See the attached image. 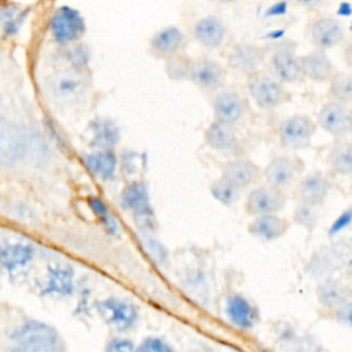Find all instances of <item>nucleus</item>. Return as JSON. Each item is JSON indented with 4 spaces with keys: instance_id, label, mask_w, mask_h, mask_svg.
I'll use <instances>...</instances> for the list:
<instances>
[{
    "instance_id": "nucleus-1",
    "label": "nucleus",
    "mask_w": 352,
    "mask_h": 352,
    "mask_svg": "<svg viewBox=\"0 0 352 352\" xmlns=\"http://www.w3.org/2000/svg\"><path fill=\"white\" fill-rule=\"evenodd\" d=\"M14 348L25 352H54L60 348L58 331L40 320L28 319L18 324L10 334Z\"/></svg>"
},
{
    "instance_id": "nucleus-2",
    "label": "nucleus",
    "mask_w": 352,
    "mask_h": 352,
    "mask_svg": "<svg viewBox=\"0 0 352 352\" xmlns=\"http://www.w3.org/2000/svg\"><path fill=\"white\" fill-rule=\"evenodd\" d=\"M248 77L249 94L258 107L274 109L290 100V92L285 88L283 82L274 76L257 72Z\"/></svg>"
},
{
    "instance_id": "nucleus-3",
    "label": "nucleus",
    "mask_w": 352,
    "mask_h": 352,
    "mask_svg": "<svg viewBox=\"0 0 352 352\" xmlns=\"http://www.w3.org/2000/svg\"><path fill=\"white\" fill-rule=\"evenodd\" d=\"M50 33L58 44H73L85 33L84 16L70 6H60L50 19Z\"/></svg>"
},
{
    "instance_id": "nucleus-4",
    "label": "nucleus",
    "mask_w": 352,
    "mask_h": 352,
    "mask_svg": "<svg viewBox=\"0 0 352 352\" xmlns=\"http://www.w3.org/2000/svg\"><path fill=\"white\" fill-rule=\"evenodd\" d=\"M318 124L307 114H294L279 125V144L286 150H300L311 144Z\"/></svg>"
},
{
    "instance_id": "nucleus-5",
    "label": "nucleus",
    "mask_w": 352,
    "mask_h": 352,
    "mask_svg": "<svg viewBox=\"0 0 352 352\" xmlns=\"http://www.w3.org/2000/svg\"><path fill=\"white\" fill-rule=\"evenodd\" d=\"M28 151L25 131L15 122L0 117V166L19 162Z\"/></svg>"
},
{
    "instance_id": "nucleus-6",
    "label": "nucleus",
    "mask_w": 352,
    "mask_h": 352,
    "mask_svg": "<svg viewBox=\"0 0 352 352\" xmlns=\"http://www.w3.org/2000/svg\"><path fill=\"white\" fill-rule=\"evenodd\" d=\"M318 124L327 133L342 138L352 132V106L351 102L329 100L318 113Z\"/></svg>"
},
{
    "instance_id": "nucleus-7",
    "label": "nucleus",
    "mask_w": 352,
    "mask_h": 352,
    "mask_svg": "<svg viewBox=\"0 0 352 352\" xmlns=\"http://www.w3.org/2000/svg\"><path fill=\"white\" fill-rule=\"evenodd\" d=\"M103 318L120 331L131 330L139 320L138 307L129 300L120 297H109L96 304Z\"/></svg>"
},
{
    "instance_id": "nucleus-8",
    "label": "nucleus",
    "mask_w": 352,
    "mask_h": 352,
    "mask_svg": "<svg viewBox=\"0 0 352 352\" xmlns=\"http://www.w3.org/2000/svg\"><path fill=\"white\" fill-rule=\"evenodd\" d=\"M287 197L285 190L276 188L274 186H261L253 188L245 201V210L250 216L272 214L278 213L286 205Z\"/></svg>"
},
{
    "instance_id": "nucleus-9",
    "label": "nucleus",
    "mask_w": 352,
    "mask_h": 352,
    "mask_svg": "<svg viewBox=\"0 0 352 352\" xmlns=\"http://www.w3.org/2000/svg\"><path fill=\"white\" fill-rule=\"evenodd\" d=\"M270 70L275 78L285 82H296L301 76L300 56L287 45H280L271 52Z\"/></svg>"
},
{
    "instance_id": "nucleus-10",
    "label": "nucleus",
    "mask_w": 352,
    "mask_h": 352,
    "mask_svg": "<svg viewBox=\"0 0 352 352\" xmlns=\"http://www.w3.org/2000/svg\"><path fill=\"white\" fill-rule=\"evenodd\" d=\"M265 59V51L253 44H235L228 52V65L246 76L260 72V66Z\"/></svg>"
},
{
    "instance_id": "nucleus-11",
    "label": "nucleus",
    "mask_w": 352,
    "mask_h": 352,
    "mask_svg": "<svg viewBox=\"0 0 352 352\" xmlns=\"http://www.w3.org/2000/svg\"><path fill=\"white\" fill-rule=\"evenodd\" d=\"M188 78L201 89L214 91L224 84L226 72L220 63L208 58H201L191 62Z\"/></svg>"
},
{
    "instance_id": "nucleus-12",
    "label": "nucleus",
    "mask_w": 352,
    "mask_h": 352,
    "mask_svg": "<svg viewBox=\"0 0 352 352\" xmlns=\"http://www.w3.org/2000/svg\"><path fill=\"white\" fill-rule=\"evenodd\" d=\"M43 296L67 297L74 292V271L65 264H54L47 270V276L41 285Z\"/></svg>"
},
{
    "instance_id": "nucleus-13",
    "label": "nucleus",
    "mask_w": 352,
    "mask_h": 352,
    "mask_svg": "<svg viewBox=\"0 0 352 352\" xmlns=\"http://www.w3.org/2000/svg\"><path fill=\"white\" fill-rule=\"evenodd\" d=\"M186 45V36L177 26H165L157 30L150 40V51L155 56L172 58Z\"/></svg>"
},
{
    "instance_id": "nucleus-14",
    "label": "nucleus",
    "mask_w": 352,
    "mask_h": 352,
    "mask_svg": "<svg viewBox=\"0 0 352 352\" xmlns=\"http://www.w3.org/2000/svg\"><path fill=\"white\" fill-rule=\"evenodd\" d=\"M330 182L322 172H311L304 176L296 190V195L300 202L319 206L324 202L330 191Z\"/></svg>"
},
{
    "instance_id": "nucleus-15",
    "label": "nucleus",
    "mask_w": 352,
    "mask_h": 352,
    "mask_svg": "<svg viewBox=\"0 0 352 352\" xmlns=\"http://www.w3.org/2000/svg\"><path fill=\"white\" fill-rule=\"evenodd\" d=\"M300 62H301L302 76L308 77L312 81H318V82L330 81V78L337 72L333 62L324 52V50L316 48L315 51H311L300 56Z\"/></svg>"
},
{
    "instance_id": "nucleus-16",
    "label": "nucleus",
    "mask_w": 352,
    "mask_h": 352,
    "mask_svg": "<svg viewBox=\"0 0 352 352\" xmlns=\"http://www.w3.org/2000/svg\"><path fill=\"white\" fill-rule=\"evenodd\" d=\"M297 173L298 169L296 160L286 155L275 157L268 162L264 169V177L267 180V184L280 190H286L287 187H290Z\"/></svg>"
},
{
    "instance_id": "nucleus-17",
    "label": "nucleus",
    "mask_w": 352,
    "mask_h": 352,
    "mask_svg": "<svg viewBox=\"0 0 352 352\" xmlns=\"http://www.w3.org/2000/svg\"><path fill=\"white\" fill-rule=\"evenodd\" d=\"M226 33L223 21L214 15L202 16L192 26L194 38L206 48H219L226 38Z\"/></svg>"
},
{
    "instance_id": "nucleus-18",
    "label": "nucleus",
    "mask_w": 352,
    "mask_h": 352,
    "mask_svg": "<svg viewBox=\"0 0 352 352\" xmlns=\"http://www.w3.org/2000/svg\"><path fill=\"white\" fill-rule=\"evenodd\" d=\"M261 169L252 161L238 158L226 162L221 168V177L239 187L241 190L260 179Z\"/></svg>"
},
{
    "instance_id": "nucleus-19",
    "label": "nucleus",
    "mask_w": 352,
    "mask_h": 352,
    "mask_svg": "<svg viewBox=\"0 0 352 352\" xmlns=\"http://www.w3.org/2000/svg\"><path fill=\"white\" fill-rule=\"evenodd\" d=\"M311 40L319 50H329L344 40V29L337 19L319 18L311 25Z\"/></svg>"
},
{
    "instance_id": "nucleus-20",
    "label": "nucleus",
    "mask_w": 352,
    "mask_h": 352,
    "mask_svg": "<svg viewBox=\"0 0 352 352\" xmlns=\"http://www.w3.org/2000/svg\"><path fill=\"white\" fill-rule=\"evenodd\" d=\"M34 257V248L29 242H11L0 248V268L12 272L25 268Z\"/></svg>"
},
{
    "instance_id": "nucleus-21",
    "label": "nucleus",
    "mask_w": 352,
    "mask_h": 352,
    "mask_svg": "<svg viewBox=\"0 0 352 352\" xmlns=\"http://www.w3.org/2000/svg\"><path fill=\"white\" fill-rule=\"evenodd\" d=\"M213 110L216 120L228 125H234L243 117L245 104L236 92L221 91L213 100Z\"/></svg>"
},
{
    "instance_id": "nucleus-22",
    "label": "nucleus",
    "mask_w": 352,
    "mask_h": 352,
    "mask_svg": "<svg viewBox=\"0 0 352 352\" xmlns=\"http://www.w3.org/2000/svg\"><path fill=\"white\" fill-rule=\"evenodd\" d=\"M289 226V221L276 216V213L261 214L254 216V220L248 226V231L263 241H275L287 232Z\"/></svg>"
},
{
    "instance_id": "nucleus-23",
    "label": "nucleus",
    "mask_w": 352,
    "mask_h": 352,
    "mask_svg": "<svg viewBox=\"0 0 352 352\" xmlns=\"http://www.w3.org/2000/svg\"><path fill=\"white\" fill-rule=\"evenodd\" d=\"M319 304L330 311H336L352 298V290L338 279H326L316 289Z\"/></svg>"
},
{
    "instance_id": "nucleus-24",
    "label": "nucleus",
    "mask_w": 352,
    "mask_h": 352,
    "mask_svg": "<svg viewBox=\"0 0 352 352\" xmlns=\"http://www.w3.org/2000/svg\"><path fill=\"white\" fill-rule=\"evenodd\" d=\"M82 88L84 80L74 72H60L52 76L50 81V92L59 100L76 99L82 92Z\"/></svg>"
},
{
    "instance_id": "nucleus-25",
    "label": "nucleus",
    "mask_w": 352,
    "mask_h": 352,
    "mask_svg": "<svg viewBox=\"0 0 352 352\" xmlns=\"http://www.w3.org/2000/svg\"><path fill=\"white\" fill-rule=\"evenodd\" d=\"M85 168L100 180H110L116 175L117 157L111 150H99L84 157Z\"/></svg>"
},
{
    "instance_id": "nucleus-26",
    "label": "nucleus",
    "mask_w": 352,
    "mask_h": 352,
    "mask_svg": "<svg viewBox=\"0 0 352 352\" xmlns=\"http://www.w3.org/2000/svg\"><path fill=\"white\" fill-rule=\"evenodd\" d=\"M346 258V250L338 243V245H331L329 248H324L320 252H316L309 264L308 268L314 275H323L327 271H331L337 268L341 263H344ZM342 265V264H341Z\"/></svg>"
},
{
    "instance_id": "nucleus-27",
    "label": "nucleus",
    "mask_w": 352,
    "mask_h": 352,
    "mask_svg": "<svg viewBox=\"0 0 352 352\" xmlns=\"http://www.w3.org/2000/svg\"><path fill=\"white\" fill-rule=\"evenodd\" d=\"M226 312L228 320L242 330H248L254 324V309L250 302L239 294H232L227 298Z\"/></svg>"
},
{
    "instance_id": "nucleus-28",
    "label": "nucleus",
    "mask_w": 352,
    "mask_h": 352,
    "mask_svg": "<svg viewBox=\"0 0 352 352\" xmlns=\"http://www.w3.org/2000/svg\"><path fill=\"white\" fill-rule=\"evenodd\" d=\"M91 146L99 150H110L120 140V129L111 120L98 118L89 124Z\"/></svg>"
},
{
    "instance_id": "nucleus-29",
    "label": "nucleus",
    "mask_w": 352,
    "mask_h": 352,
    "mask_svg": "<svg viewBox=\"0 0 352 352\" xmlns=\"http://www.w3.org/2000/svg\"><path fill=\"white\" fill-rule=\"evenodd\" d=\"M231 126L219 120L213 121L205 132L206 144L214 150H231L236 144V136Z\"/></svg>"
},
{
    "instance_id": "nucleus-30",
    "label": "nucleus",
    "mask_w": 352,
    "mask_h": 352,
    "mask_svg": "<svg viewBox=\"0 0 352 352\" xmlns=\"http://www.w3.org/2000/svg\"><path fill=\"white\" fill-rule=\"evenodd\" d=\"M120 204L122 209L129 210L131 213L150 206V194L147 186L143 182H133L128 184L120 195Z\"/></svg>"
},
{
    "instance_id": "nucleus-31",
    "label": "nucleus",
    "mask_w": 352,
    "mask_h": 352,
    "mask_svg": "<svg viewBox=\"0 0 352 352\" xmlns=\"http://www.w3.org/2000/svg\"><path fill=\"white\" fill-rule=\"evenodd\" d=\"M329 165L336 173L352 175V140L337 138L329 154Z\"/></svg>"
},
{
    "instance_id": "nucleus-32",
    "label": "nucleus",
    "mask_w": 352,
    "mask_h": 352,
    "mask_svg": "<svg viewBox=\"0 0 352 352\" xmlns=\"http://www.w3.org/2000/svg\"><path fill=\"white\" fill-rule=\"evenodd\" d=\"M29 11L16 4H4L0 7V28L4 34H16L28 18Z\"/></svg>"
},
{
    "instance_id": "nucleus-33",
    "label": "nucleus",
    "mask_w": 352,
    "mask_h": 352,
    "mask_svg": "<svg viewBox=\"0 0 352 352\" xmlns=\"http://www.w3.org/2000/svg\"><path fill=\"white\" fill-rule=\"evenodd\" d=\"M329 82V95L331 99L352 102V73L336 72Z\"/></svg>"
},
{
    "instance_id": "nucleus-34",
    "label": "nucleus",
    "mask_w": 352,
    "mask_h": 352,
    "mask_svg": "<svg viewBox=\"0 0 352 352\" xmlns=\"http://www.w3.org/2000/svg\"><path fill=\"white\" fill-rule=\"evenodd\" d=\"M210 192H212L213 198L216 201L221 202L223 205H232L234 202H236L239 199L241 188L234 186L224 177H221L210 186Z\"/></svg>"
},
{
    "instance_id": "nucleus-35",
    "label": "nucleus",
    "mask_w": 352,
    "mask_h": 352,
    "mask_svg": "<svg viewBox=\"0 0 352 352\" xmlns=\"http://www.w3.org/2000/svg\"><path fill=\"white\" fill-rule=\"evenodd\" d=\"M88 205H89L91 210L96 214V217L100 220L103 227L107 230V232H110L113 235L118 234L120 227H118L117 220L110 213L107 205L99 197H89L88 198Z\"/></svg>"
},
{
    "instance_id": "nucleus-36",
    "label": "nucleus",
    "mask_w": 352,
    "mask_h": 352,
    "mask_svg": "<svg viewBox=\"0 0 352 352\" xmlns=\"http://www.w3.org/2000/svg\"><path fill=\"white\" fill-rule=\"evenodd\" d=\"M293 219L296 223H298L300 226L305 227L307 230H314L316 223H318V210L315 205H309V204H302L300 202V205L294 209L293 213Z\"/></svg>"
},
{
    "instance_id": "nucleus-37",
    "label": "nucleus",
    "mask_w": 352,
    "mask_h": 352,
    "mask_svg": "<svg viewBox=\"0 0 352 352\" xmlns=\"http://www.w3.org/2000/svg\"><path fill=\"white\" fill-rule=\"evenodd\" d=\"M143 250L147 253V256L157 264V265H165L168 261V252L164 248L162 243H160L157 239L151 236H146L142 239Z\"/></svg>"
},
{
    "instance_id": "nucleus-38",
    "label": "nucleus",
    "mask_w": 352,
    "mask_h": 352,
    "mask_svg": "<svg viewBox=\"0 0 352 352\" xmlns=\"http://www.w3.org/2000/svg\"><path fill=\"white\" fill-rule=\"evenodd\" d=\"M133 214V223L136 228L144 234H151L155 232L157 230V219L154 214V210L151 206H147L142 210H138Z\"/></svg>"
},
{
    "instance_id": "nucleus-39",
    "label": "nucleus",
    "mask_w": 352,
    "mask_h": 352,
    "mask_svg": "<svg viewBox=\"0 0 352 352\" xmlns=\"http://www.w3.org/2000/svg\"><path fill=\"white\" fill-rule=\"evenodd\" d=\"M191 62L192 60L186 59L180 55H175V56L169 58L166 70H168L169 76L173 77V78H188Z\"/></svg>"
},
{
    "instance_id": "nucleus-40",
    "label": "nucleus",
    "mask_w": 352,
    "mask_h": 352,
    "mask_svg": "<svg viewBox=\"0 0 352 352\" xmlns=\"http://www.w3.org/2000/svg\"><path fill=\"white\" fill-rule=\"evenodd\" d=\"M136 349L140 352H170L172 346L160 337H147Z\"/></svg>"
},
{
    "instance_id": "nucleus-41",
    "label": "nucleus",
    "mask_w": 352,
    "mask_h": 352,
    "mask_svg": "<svg viewBox=\"0 0 352 352\" xmlns=\"http://www.w3.org/2000/svg\"><path fill=\"white\" fill-rule=\"evenodd\" d=\"M334 318L338 323L346 327H352V298L334 311Z\"/></svg>"
},
{
    "instance_id": "nucleus-42",
    "label": "nucleus",
    "mask_w": 352,
    "mask_h": 352,
    "mask_svg": "<svg viewBox=\"0 0 352 352\" xmlns=\"http://www.w3.org/2000/svg\"><path fill=\"white\" fill-rule=\"evenodd\" d=\"M352 223V208H348L345 212H342L336 220L334 223L330 226L329 228V235H334L340 231H342L344 228H346L349 224Z\"/></svg>"
},
{
    "instance_id": "nucleus-43",
    "label": "nucleus",
    "mask_w": 352,
    "mask_h": 352,
    "mask_svg": "<svg viewBox=\"0 0 352 352\" xmlns=\"http://www.w3.org/2000/svg\"><path fill=\"white\" fill-rule=\"evenodd\" d=\"M135 349V345L128 338H113L106 345V351L109 352H131Z\"/></svg>"
},
{
    "instance_id": "nucleus-44",
    "label": "nucleus",
    "mask_w": 352,
    "mask_h": 352,
    "mask_svg": "<svg viewBox=\"0 0 352 352\" xmlns=\"http://www.w3.org/2000/svg\"><path fill=\"white\" fill-rule=\"evenodd\" d=\"M293 3L300 7H304L307 10H314L322 3V0H293Z\"/></svg>"
},
{
    "instance_id": "nucleus-45",
    "label": "nucleus",
    "mask_w": 352,
    "mask_h": 352,
    "mask_svg": "<svg viewBox=\"0 0 352 352\" xmlns=\"http://www.w3.org/2000/svg\"><path fill=\"white\" fill-rule=\"evenodd\" d=\"M214 1L221 3V4H228V3H232V1H235V0H214Z\"/></svg>"
},
{
    "instance_id": "nucleus-46",
    "label": "nucleus",
    "mask_w": 352,
    "mask_h": 352,
    "mask_svg": "<svg viewBox=\"0 0 352 352\" xmlns=\"http://www.w3.org/2000/svg\"><path fill=\"white\" fill-rule=\"evenodd\" d=\"M348 263H349V265H352V258H351Z\"/></svg>"
}]
</instances>
